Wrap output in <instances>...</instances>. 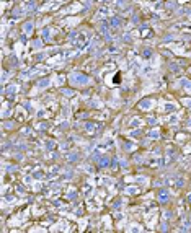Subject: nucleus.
Listing matches in <instances>:
<instances>
[{
    "label": "nucleus",
    "instance_id": "1",
    "mask_svg": "<svg viewBox=\"0 0 191 233\" xmlns=\"http://www.w3.org/2000/svg\"><path fill=\"white\" fill-rule=\"evenodd\" d=\"M186 199H188V202H190V204H191V192H190V194H188V197H186Z\"/></svg>",
    "mask_w": 191,
    "mask_h": 233
}]
</instances>
